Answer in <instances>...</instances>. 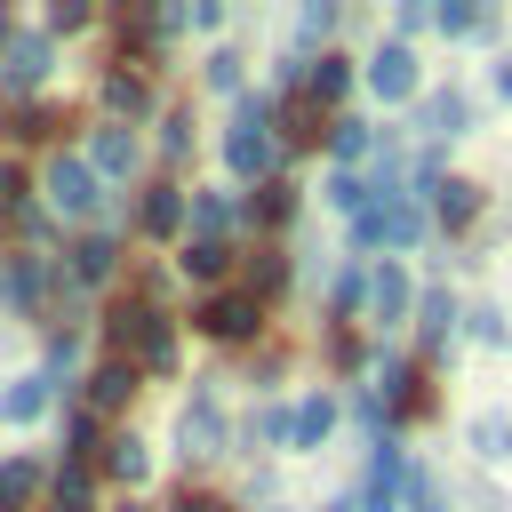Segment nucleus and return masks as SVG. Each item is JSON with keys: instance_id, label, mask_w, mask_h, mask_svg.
Wrapping results in <instances>:
<instances>
[{"instance_id": "obj_30", "label": "nucleus", "mask_w": 512, "mask_h": 512, "mask_svg": "<svg viewBox=\"0 0 512 512\" xmlns=\"http://www.w3.org/2000/svg\"><path fill=\"white\" fill-rule=\"evenodd\" d=\"M336 512H392V504H384V496H368V488H360V496H344V504H336Z\"/></svg>"}, {"instance_id": "obj_34", "label": "nucleus", "mask_w": 512, "mask_h": 512, "mask_svg": "<svg viewBox=\"0 0 512 512\" xmlns=\"http://www.w3.org/2000/svg\"><path fill=\"white\" fill-rule=\"evenodd\" d=\"M120 512H136V504H120Z\"/></svg>"}, {"instance_id": "obj_33", "label": "nucleus", "mask_w": 512, "mask_h": 512, "mask_svg": "<svg viewBox=\"0 0 512 512\" xmlns=\"http://www.w3.org/2000/svg\"><path fill=\"white\" fill-rule=\"evenodd\" d=\"M0 40H8V8H0Z\"/></svg>"}, {"instance_id": "obj_19", "label": "nucleus", "mask_w": 512, "mask_h": 512, "mask_svg": "<svg viewBox=\"0 0 512 512\" xmlns=\"http://www.w3.org/2000/svg\"><path fill=\"white\" fill-rule=\"evenodd\" d=\"M104 104H112V112H144V80H136V72H112V80H104Z\"/></svg>"}, {"instance_id": "obj_22", "label": "nucleus", "mask_w": 512, "mask_h": 512, "mask_svg": "<svg viewBox=\"0 0 512 512\" xmlns=\"http://www.w3.org/2000/svg\"><path fill=\"white\" fill-rule=\"evenodd\" d=\"M328 144H336V160H360V152H368V120H336Z\"/></svg>"}, {"instance_id": "obj_29", "label": "nucleus", "mask_w": 512, "mask_h": 512, "mask_svg": "<svg viewBox=\"0 0 512 512\" xmlns=\"http://www.w3.org/2000/svg\"><path fill=\"white\" fill-rule=\"evenodd\" d=\"M336 304H344V312H352V304H368V280H360V272H344V280H336Z\"/></svg>"}, {"instance_id": "obj_20", "label": "nucleus", "mask_w": 512, "mask_h": 512, "mask_svg": "<svg viewBox=\"0 0 512 512\" xmlns=\"http://www.w3.org/2000/svg\"><path fill=\"white\" fill-rule=\"evenodd\" d=\"M192 224H200V240H216V232L232 224V200H216V192H200V200H192Z\"/></svg>"}, {"instance_id": "obj_18", "label": "nucleus", "mask_w": 512, "mask_h": 512, "mask_svg": "<svg viewBox=\"0 0 512 512\" xmlns=\"http://www.w3.org/2000/svg\"><path fill=\"white\" fill-rule=\"evenodd\" d=\"M176 224H184V200H176V192L160 184V192L144 200V232H176Z\"/></svg>"}, {"instance_id": "obj_17", "label": "nucleus", "mask_w": 512, "mask_h": 512, "mask_svg": "<svg viewBox=\"0 0 512 512\" xmlns=\"http://www.w3.org/2000/svg\"><path fill=\"white\" fill-rule=\"evenodd\" d=\"M424 120H432V136H456V128H464V96H456V88H440V96L424 104Z\"/></svg>"}, {"instance_id": "obj_13", "label": "nucleus", "mask_w": 512, "mask_h": 512, "mask_svg": "<svg viewBox=\"0 0 512 512\" xmlns=\"http://www.w3.org/2000/svg\"><path fill=\"white\" fill-rule=\"evenodd\" d=\"M40 72H48V40H16L8 48V88H32Z\"/></svg>"}, {"instance_id": "obj_3", "label": "nucleus", "mask_w": 512, "mask_h": 512, "mask_svg": "<svg viewBox=\"0 0 512 512\" xmlns=\"http://www.w3.org/2000/svg\"><path fill=\"white\" fill-rule=\"evenodd\" d=\"M48 200H56L64 216H88V208H96V168L72 160V152H56V160H48Z\"/></svg>"}, {"instance_id": "obj_2", "label": "nucleus", "mask_w": 512, "mask_h": 512, "mask_svg": "<svg viewBox=\"0 0 512 512\" xmlns=\"http://www.w3.org/2000/svg\"><path fill=\"white\" fill-rule=\"evenodd\" d=\"M224 168H232V176H264V168H272V120H264V104H248V112L232 120Z\"/></svg>"}, {"instance_id": "obj_31", "label": "nucleus", "mask_w": 512, "mask_h": 512, "mask_svg": "<svg viewBox=\"0 0 512 512\" xmlns=\"http://www.w3.org/2000/svg\"><path fill=\"white\" fill-rule=\"evenodd\" d=\"M16 192H24V176H16V168H0V200H16Z\"/></svg>"}, {"instance_id": "obj_8", "label": "nucleus", "mask_w": 512, "mask_h": 512, "mask_svg": "<svg viewBox=\"0 0 512 512\" xmlns=\"http://www.w3.org/2000/svg\"><path fill=\"white\" fill-rule=\"evenodd\" d=\"M344 88H352V64H344V56H312V72H304V96H312V104H336Z\"/></svg>"}, {"instance_id": "obj_26", "label": "nucleus", "mask_w": 512, "mask_h": 512, "mask_svg": "<svg viewBox=\"0 0 512 512\" xmlns=\"http://www.w3.org/2000/svg\"><path fill=\"white\" fill-rule=\"evenodd\" d=\"M112 472L120 480H144V440H112Z\"/></svg>"}, {"instance_id": "obj_14", "label": "nucleus", "mask_w": 512, "mask_h": 512, "mask_svg": "<svg viewBox=\"0 0 512 512\" xmlns=\"http://www.w3.org/2000/svg\"><path fill=\"white\" fill-rule=\"evenodd\" d=\"M88 160H96L104 176H120V168L136 160V144H128V128H96V144H88Z\"/></svg>"}, {"instance_id": "obj_28", "label": "nucleus", "mask_w": 512, "mask_h": 512, "mask_svg": "<svg viewBox=\"0 0 512 512\" xmlns=\"http://www.w3.org/2000/svg\"><path fill=\"white\" fill-rule=\"evenodd\" d=\"M448 336V296H424V344Z\"/></svg>"}, {"instance_id": "obj_24", "label": "nucleus", "mask_w": 512, "mask_h": 512, "mask_svg": "<svg viewBox=\"0 0 512 512\" xmlns=\"http://www.w3.org/2000/svg\"><path fill=\"white\" fill-rule=\"evenodd\" d=\"M440 24H448V32H488V8H472V0H448V8H440Z\"/></svg>"}, {"instance_id": "obj_6", "label": "nucleus", "mask_w": 512, "mask_h": 512, "mask_svg": "<svg viewBox=\"0 0 512 512\" xmlns=\"http://www.w3.org/2000/svg\"><path fill=\"white\" fill-rule=\"evenodd\" d=\"M200 328H208V336H224V344L256 336V296H208V304H200Z\"/></svg>"}, {"instance_id": "obj_10", "label": "nucleus", "mask_w": 512, "mask_h": 512, "mask_svg": "<svg viewBox=\"0 0 512 512\" xmlns=\"http://www.w3.org/2000/svg\"><path fill=\"white\" fill-rule=\"evenodd\" d=\"M368 312H376V320H400V312H408V272H400V264H384V272L368 280Z\"/></svg>"}, {"instance_id": "obj_1", "label": "nucleus", "mask_w": 512, "mask_h": 512, "mask_svg": "<svg viewBox=\"0 0 512 512\" xmlns=\"http://www.w3.org/2000/svg\"><path fill=\"white\" fill-rule=\"evenodd\" d=\"M416 232H424V208L400 200V192H376V200L352 216V240H360V248H416Z\"/></svg>"}, {"instance_id": "obj_9", "label": "nucleus", "mask_w": 512, "mask_h": 512, "mask_svg": "<svg viewBox=\"0 0 512 512\" xmlns=\"http://www.w3.org/2000/svg\"><path fill=\"white\" fill-rule=\"evenodd\" d=\"M432 208H440V224H472V208H480V184H464V176H440V184H432Z\"/></svg>"}, {"instance_id": "obj_15", "label": "nucleus", "mask_w": 512, "mask_h": 512, "mask_svg": "<svg viewBox=\"0 0 512 512\" xmlns=\"http://www.w3.org/2000/svg\"><path fill=\"white\" fill-rule=\"evenodd\" d=\"M104 272H112V240L96 232V240H80V248H72V280H104Z\"/></svg>"}, {"instance_id": "obj_11", "label": "nucleus", "mask_w": 512, "mask_h": 512, "mask_svg": "<svg viewBox=\"0 0 512 512\" xmlns=\"http://www.w3.org/2000/svg\"><path fill=\"white\" fill-rule=\"evenodd\" d=\"M40 408H48V376H24V384L0 392V416H8V424H32Z\"/></svg>"}, {"instance_id": "obj_23", "label": "nucleus", "mask_w": 512, "mask_h": 512, "mask_svg": "<svg viewBox=\"0 0 512 512\" xmlns=\"http://www.w3.org/2000/svg\"><path fill=\"white\" fill-rule=\"evenodd\" d=\"M184 272L216 280V272H224V240H192V248H184Z\"/></svg>"}, {"instance_id": "obj_21", "label": "nucleus", "mask_w": 512, "mask_h": 512, "mask_svg": "<svg viewBox=\"0 0 512 512\" xmlns=\"http://www.w3.org/2000/svg\"><path fill=\"white\" fill-rule=\"evenodd\" d=\"M56 512H88V472H80V464L56 472Z\"/></svg>"}, {"instance_id": "obj_16", "label": "nucleus", "mask_w": 512, "mask_h": 512, "mask_svg": "<svg viewBox=\"0 0 512 512\" xmlns=\"http://www.w3.org/2000/svg\"><path fill=\"white\" fill-rule=\"evenodd\" d=\"M472 448H480V456H512V416H496V408H488V416L472 424Z\"/></svg>"}, {"instance_id": "obj_7", "label": "nucleus", "mask_w": 512, "mask_h": 512, "mask_svg": "<svg viewBox=\"0 0 512 512\" xmlns=\"http://www.w3.org/2000/svg\"><path fill=\"white\" fill-rule=\"evenodd\" d=\"M328 424H336V400H320V392H312V400H296L288 440H296V448H320V440H328Z\"/></svg>"}, {"instance_id": "obj_4", "label": "nucleus", "mask_w": 512, "mask_h": 512, "mask_svg": "<svg viewBox=\"0 0 512 512\" xmlns=\"http://www.w3.org/2000/svg\"><path fill=\"white\" fill-rule=\"evenodd\" d=\"M176 440H184V456H200V464L224 456V408H216V400H192L184 424H176Z\"/></svg>"}, {"instance_id": "obj_12", "label": "nucleus", "mask_w": 512, "mask_h": 512, "mask_svg": "<svg viewBox=\"0 0 512 512\" xmlns=\"http://www.w3.org/2000/svg\"><path fill=\"white\" fill-rule=\"evenodd\" d=\"M128 392H136V368H128V360H104V368H96V384H88V400H96V408H120Z\"/></svg>"}, {"instance_id": "obj_5", "label": "nucleus", "mask_w": 512, "mask_h": 512, "mask_svg": "<svg viewBox=\"0 0 512 512\" xmlns=\"http://www.w3.org/2000/svg\"><path fill=\"white\" fill-rule=\"evenodd\" d=\"M368 88H376V96H392V104H400V96H416V56H408L400 40H392V48H376V56H368Z\"/></svg>"}, {"instance_id": "obj_25", "label": "nucleus", "mask_w": 512, "mask_h": 512, "mask_svg": "<svg viewBox=\"0 0 512 512\" xmlns=\"http://www.w3.org/2000/svg\"><path fill=\"white\" fill-rule=\"evenodd\" d=\"M32 480H40L32 464H0V504H24V496H32Z\"/></svg>"}, {"instance_id": "obj_27", "label": "nucleus", "mask_w": 512, "mask_h": 512, "mask_svg": "<svg viewBox=\"0 0 512 512\" xmlns=\"http://www.w3.org/2000/svg\"><path fill=\"white\" fill-rule=\"evenodd\" d=\"M208 88H240V56H232V48L208 56Z\"/></svg>"}, {"instance_id": "obj_32", "label": "nucleus", "mask_w": 512, "mask_h": 512, "mask_svg": "<svg viewBox=\"0 0 512 512\" xmlns=\"http://www.w3.org/2000/svg\"><path fill=\"white\" fill-rule=\"evenodd\" d=\"M496 96H504V104H512V64H496Z\"/></svg>"}]
</instances>
